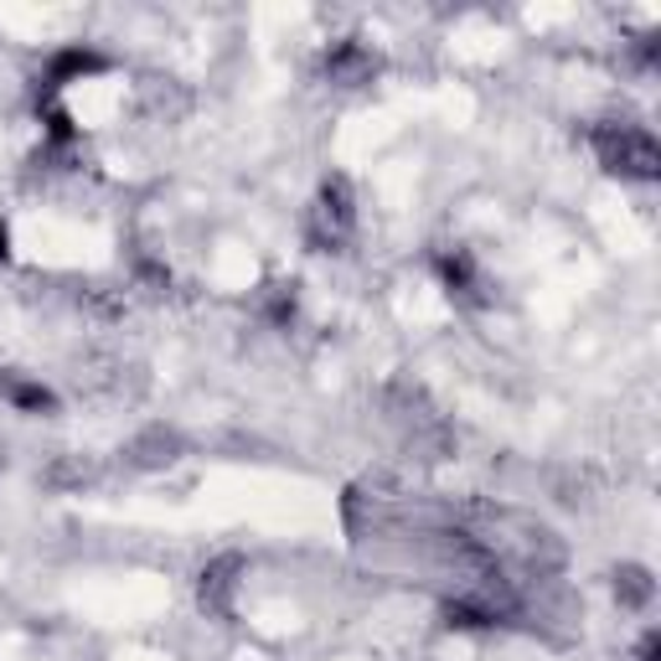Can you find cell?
<instances>
[{
	"mask_svg": "<svg viewBox=\"0 0 661 661\" xmlns=\"http://www.w3.org/2000/svg\"><path fill=\"white\" fill-rule=\"evenodd\" d=\"M594 151L620 176H641V181L657 176V145H651V135L641 124H604V130H594Z\"/></svg>",
	"mask_w": 661,
	"mask_h": 661,
	"instance_id": "6da1fadb",
	"label": "cell"
},
{
	"mask_svg": "<svg viewBox=\"0 0 661 661\" xmlns=\"http://www.w3.org/2000/svg\"><path fill=\"white\" fill-rule=\"evenodd\" d=\"M616 594H620V604H651V573L647 569L616 573Z\"/></svg>",
	"mask_w": 661,
	"mask_h": 661,
	"instance_id": "7a4b0ae2",
	"label": "cell"
},
{
	"mask_svg": "<svg viewBox=\"0 0 661 661\" xmlns=\"http://www.w3.org/2000/svg\"><path fill=\"white\" fill-rule=\"evenodd\" d=\"M0 258H6V227H0Z\"/></svg>",
	"mask_w": 661,
	"mask_h": 661,
	"instance_id": "3957f363",
	"label": "cell"
}]
</instances>
